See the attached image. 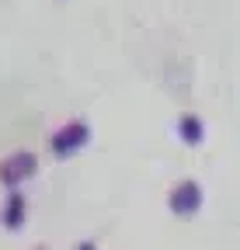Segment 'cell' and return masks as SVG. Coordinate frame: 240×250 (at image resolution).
Returning <instances> with one entry per match:
<instances>
[{
	"mask_svg": "<svg viewBox=\"0 0 240 250\" xmlns=\"http://www.w3.org/2000/svg\"><path fill=\"white\" fill-rule=\"evenodd\" d=\"M24 223V198L14 191L11 198H7V205H4V226L7 229H18Z\"/></svg>",
	"mask_w": 240,
	"mask_h": 250,
	"instance_id": "277c9868",
	"label": "cell"
},
{
	"mask_svg": "<svg viewBox=\"0 0 240 250\" xmlns=\"http://www.w3.org/2000/svg\"><path fill=\"white\" fill-rule=\"evenodd\" d=\"M84 143H87V125H84V122H70L66 129L52 139V153H56V156H73Z\"/></svg>",
	"mask_w": 240,
	"mask_h": 250,
	"instance_id": "7a4b0ae2",
	"label": "cell"
},
{
	"mask_svg": "<svg viewBox=\"0 0 240 250\" xmlns=\"http://www.w3.org/2000/svg\"><path fill=\"white\" fill-rule=\"evenodd\" d=\"M32 174H35V156L32 153H14L11 160L0 164V181H4L7 188L21 184L24 177H32Z\"/></svg>",
	"mask_w": 240,
	"mask_h": 250,
	"instance_id": "6da1fadb",
	"label": "cell"
},
{
	"mask_svg": "<svg viewBox=\"0 0 240 250\" xmlns=\"http://www.w3.org/2000/svg\"><path fill=\"white\" fill-rule=\"evenodd\" d=\"M181 136H185V143H202V122L195 115L181 118Z\"/></svg>",
	"mask_w": 240,
	"mask_h": 250,
	"instance_id": "5b68a950",
	"label": "cell"
},
{
	"mask_svg": "<svg viewBox=\"0 0 240 250\" xmlns=\"http://www.w3.org/2000/svg\"><path fill=\"white\" fill-rule=\"evenodd\" d=\"M77 250H94V243H80V247H77Z\"/></svg>",
	"mask_w": 240,
	"mask_h": 250,
	"instance_id": "8992f818",
	"label": "cell"
},
{
	"mask_svg": "<svg viewBox=\"0 0 240 250\" xmlns=\"http://www.w3.org/2000/svg\"><path fill=\"white\" fill-rule=\"evenodd\" d=\"M198 205H202V191H198V184H195V181H185V184H177V188H174L171 208H174L177 215H192V212H198Z\"/></svg>",
	"mask_w": 240,
	"mask_h": 250,
	"instance_id": "3957f363",
	"label": "cell"
}]
</instances>
